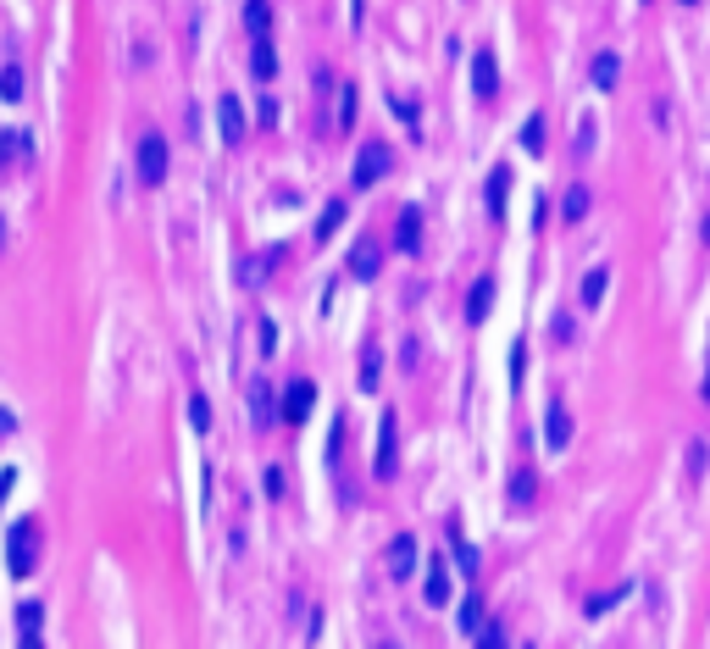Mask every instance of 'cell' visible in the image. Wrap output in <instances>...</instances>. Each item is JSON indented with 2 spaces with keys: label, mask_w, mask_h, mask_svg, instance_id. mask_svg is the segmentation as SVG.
Returning a JSON list of instances; mask_svg holds the SVG:
<instances>
[{
  "label": "cell",
  "mask_w": 710,
  "mask_h": 649,
  "mask_svg": "<svg viewBox=\"0 0 710 649\" xmlns=\"http://www.w3.org/2000/svg\"><path fill=\"white\" fill-rule=\"evenodd\" d=\"M12 433H17V416H12L6 405H0V439H12Z\"/></svg>",
  "instance_id": "cell-43"
},
{
  "label": "cell",
  "mask_w": 710,
  "mask_h": 649,
  "mask_svg": "<svg viewBox=\"0 0 710 649\" xmlns=\"http://www.w3.org/2000/svg\"><path fill=\"white\" fill-rule=\"evenodd\" d=\"M372 472H377V477H395V472H400V416H395V411H383V422H377Z\"/></svg>",
  "instance_id": "cell-2"
},
{
  "label": "cell",
  "mask_w": 710,
  "mask_h": 649,
  "mask_svg": "<svg viewBox=\"0 0 710 649\" xmlns=\"http://www.w3.org/2000/svg\"><path fill=\"white\" fill-rule=\"evenodd\" d=\"M383 173H389V145H361V150H355V167H350L355 189H372Z\"/></svg>",
  "instance_id": "cell-3"
},
{
  "label": "cell",
  "mask_w": 710,
  "mask_h": 649,
  "mask_svg": "<svg viewBox=\"0 0 710 649\" xmlns=\"http://www.w3.org/2000/svg\"><path fill=\"white\" fill-rule=\"evenodd\" d=\"M0 150H6V161H28L34 156V139L17 134V128H6V134H0Z\"/></svg>",
  "instance_id": "cell-26"
},
{
  "label": "cell",
  "mask_w": 710,
  "mask_h": 649,
  "mask_svg": "<svg viewBox=\"0 0 710 649\" xmlns=\"http://www.w3.org/2000/svg\"><path fill=\"white\" fill-rule=\"evenodd\" d=\"M589 211H594V189H589V183H572L566 200H561V217H566V222H583Z\"/></svg>",
  "instance_id": "cell-13"
},
{
  "label": "cell",
  "mask_w": 710,
  "mask_h": 649,
  "mask_svg": "<svg viewBox=\"0 0 710 649\" xmlns=\"http://www.w3.org/2000/svg\"><path fill=\"white\" fill-rule=\"evenodd\" d=\"M589 78H594V89H617V84H622V61L610 56V50H605V56H594Z\"/></svg>",
  "instance_id": "cell-20"
},
{
  "label": "cell",
  "mask_w": 710,
  "mask_h": 649,
  "mask_svg": "<svg viewBox=\"0 0 710 649\" xmlns=\"http://www.w3.org/2000/svg\"><path fill=\"white\" fill-rule=\"evenodd\" d=\"M250 422H255L262 433L278 422V416H272V388H267V378H250Z\"/></svg>",
  "instance_id": "cell-12"
},
{
  "label": "cell",
  "mask_w": 710,
  "mask_h": 649,
  "mask_svg": "<svg viewBox=\"0 0 710 649\" xmlns=\"http://www.w3.org/2000/svg\"><path fill=\"white\" fill-rule=\"evenodd\" d=\"M555 339H561V344H572V339H577V328H572V311H555Z\"/></svg>",
  "instance_id": "cell-37"
},
{
  "label": "cell",
  "mask_w": 710,
  "mask_h": 649,
  "mask_svg": "<svg viewBox=\"0 0 710 649\" xmlns=\"http://www.w3.org/2000/svg\"><path fill=\"white\" fill-rule=\"evenodd\" d=\"M395 117H400V122L411 128V134H416V106H405V101H395Z\"/></svg>",
  "instance_id": "cell-42"
},
{
  "label": "cell",
  "mask_w": 710,
  "mask_h": 649,
  "mask_svg": "<svg viewBox=\"0 0 710 649\" xmlns=\"http://www.w3.org/2000/svg\"><path fill=\"white\" fill-rule=\"evenodd\" d=\"M522 145H528V150H538V145H544V117H538V111H533V117H528V128H522Z\"/></svg>",
  "instance_id": "cell-35"
},
{
  "label": "cell",
  "mask_w": 710,
  "mask_h": 649,
  "mask_svg": "<svg viewBox=\"0 0 710 649\" xmlns=\"http://www.w3.org/2000/svg\"><path fill=\"white\" fill-rule=\"evenodd\" d=\"M267 267H272V255H244V262H239V283L255 289V283L267 278Z\"/></svg>",
  "instance_id": "cell-30"
},
{
  "label": "cell",
  "mask_w": 710,
  "mask_h": 649,
  "mask_svg": "<svg viewBox=\"0 0 710 649\" xmlns=\"http://www.w3.org/2000/svg\"><path fill=\"white\" fill-rule=\"evenodd\" d=\"M0 101H12V106L22 101V73L17 67H0Z\"/></svg>",
  "instance_id": "cell-31"
},
{
  "label": "cell",
  "mask_w": 710,
  "mask_h": 649,
  "mask_svg": "<svg viewBox=\"0 0 710 649\" xmlns=\"http://www.w3.org/2000/svg\"><path fill=\"white\" fill-rule=\"evenodd\" d=\"M705 395H710V383H705Z\"/></svg>",
  "instance_id": "cell-47"
},
{
  "label": "cell",
  "mask_w": 710,
  "mask_h": 649,
  "mask_svg": "<svg viewBox=\"0 0 710 649\" xmlns=\"http://www.w3.org/2000/svg\"><path fill=\"white\" fill-rule=\"evenodd\" d=\"M411 572H416V538H411V533H395V538H389V577L405 582Z\"/></svg>",
  "instance_id": "cell-10"
},
{
  "label": "cell",
  "mask_w": 710,
  "mask_h": 649,
  "mask_svg": "<svg viewBox=\"0 0 710 649\" xmlns=\"http://www.w3.org/2000/svg\"><path fill=\"white\" fill-rule=\"evenodd\" d=\"M472 94H477V101H494V94H500V61H494V50L472 56Z\"/></svg>",
  "instance_id": "cell-6"
},
{
  "label": "cell",
  "mask_w": 710,
  "mask_h": 649,
  "mask_svg": "<svg viewBox=\"0 0 710 649\" xmlns=\"http://www.w3.org/2000/svg\"><path fill=\"white\" fill-rule=\"evenodd\" d=\"M505 194H510V167L489 173V217H505Z\"/></svg>",
  "instance_id": "cell-22"
},
{
  "label": "cell",
  "mask_w": 710,
  "mask_h": 649,
  "mask_svg": "<svg viewBox=\"0 0 710 649\" xmlns=\"http://www.w3.org/2000/svg\"><path fill=\"white\" fill-rule=\"evenodd\" d=\"M617 600H627V589H610V594H594L589 605H583V616H605L610 605H617Z\"/></svg>",
  "instance_id": "cell-33"
},
{
  "label": "cell",
  "mask_w": 710,
  "mask_h": 649,
  "mask_svg": "<svg viewBox=\"0 0 710 649\" xmlns=\"http://www.w3.org/2000/svg\"><path fill=\"white\" fill-rule=\"evenodd\" d=\"M311 405H316V388L306 383V378H295L283 388V405H278V422H288V428H295V422H306L311 416Z\"/></svg>",
  "instance_id": "cell-5"
},
{
  "label": "cell",
  "mask_w": 710,
  "mask_h": 649,
  "mask_svg": "<svg viewBox=\"0 0 710 649\" xmlns=\"http://www.w3.org/2000/svg\"><path fill=\"white\" fill-rule=\"evenodd\" d=\"M355 117H361V94H355V84H344L339 89V134H350Z\"/></svg>",
  "instance_id": "cell-23"
},
{
  "label": "cell",
  "mask_w": 710,
  "mask_h": 649,
  "mask_svg": "<svg viewBox=\"0 0 710 649\" xmlns=\"http://www.w3.org/2000/svg\"><path fill=\"white\" fill-rule=\"evenodd\" d=\"M217 128H222V145H244V106H239V94H222V101H217Z\"/></svg>",
  "instance_id": "cell-7"
},
{
  "label": "cell",
  "mask_w": 710,
  "mask_h": 649,
  "mask_svg": "<svg viewBox=\"0 0 710 649\" xmlns=\"http://www.w3.org/2000/svg\"><path fill=\"white\" fill-rule=\"evenodd\" d=\"M189 428H195V433H211V400L200 395V388L189 395Z\"/></svg>",
  "instance_id": "cell-28"
},
{
  "label": "cell",
  "mask_w": 710,
  "mask_h": 649,
  "mask_svg": "<svg viewBox=\"0 0 710 649\" xmlns=\"http://www.w3.org/2000/svg\"><path fill=\"white\" fill-rule=\"evenodd\" d=\"M489 306H494V278H477L472 283V300H466V322H483V316H489Z\"/></svg>",
  "instance_id": "cell-21"
},
{
  "label": "cell",
  "mask_w": 710,
  "mask_h": 649,
  "mask_svg": "<svg viewBox=\"0 0 710 649\" xmlns=\"http://www.w3.org/2000/svg\"><path fill=\"white\" fill-rule=\"evenodd\" d=\"M705 239H710V217H705Z\"/></svg>",
  "instance_id": "cell-45"
},
{
  "label": "cell",
  "mask_w": 710,
  "mask_h": 649,
  "mask_svg": "<svg viewBox=\"0 0 710 649\" xmlns=\"http://www.w3.org/2000/svg\"><path fill=\"white\" fill-rule=\"evenodd\" d=\"M161 178H167V139H161V134H145L139 139V183H161Z\"/></svg>",
  "instance_id": "cell-4"
},
{
  "label": "cell",
  "mask_w": 710,
  "mask_h": 649,
  "mask_svg": "<svg viewBox=\"0 0 710 649\" xmlns=\"http://www.w3.org/2000/svg\"><path fill=\"white\" fill-rule=\"evenodd\" d=\"M377 378H383V355L367 344V350H361V378H355V383H361L367 395H372V388H377Z\"/></svg>",
  "instance_id": "cell-27"
},
{
  "label": "cell",
  "mask_w": 710,
  "mask_h": 649,
  "mask_svg": "<svg viewBox=\"0 0 710 649\" xmlns=\"http://www.w3.org/2000/svg\"><path fill=\"white\" fill-rule=\"evenodd\" d=\"M456 566H461L466 577L477 572V549H472V544H461V538H456Z\"/></svg>",
  "instance_id": "cell-36"
},
{
  "label": "cell",
  "mask_w": 710,
  "mask_h": 649,
  "mask_svg": "<svg viewBox=\"0 0 710 649\" xmlns=\"http://www.w3.org/2000/svg\"><path fill=\"white\" fill-rule=\"evenodd\" d=\"M12 489H17V467H0V505H6Z\"/></svg>",
  "instance_id": "cell-40"
},
{
  "label": "cell",
  "mask_w": 710,
  "mask_h": 649,
  "mask_svg": "<svg viewBox=\"0 0 710 649\" xmlns=\"http://www.w3.org/2000/svg\"><path fill=\"white\" fill-rule=\"evenodd\" d=\"M522 367H528V344L510 350V383H522Z\"/></svg>",
  "instance_id": "cell-38"
},
{
  "label": "cell",
  "mask_w": 710,
  "mask_h": 649,
  "mask_svg": "<svg viewBox=\"0 0 710 649\" xmlns=\"http://www.w3.org/2000/svg\"><path fill=\"white\" fill-rule=\"evenodd\" d=\"M683 6H694V0H683Z\"/></svg>",
  "instance_id": "cell-46"
},
{
  "label": "cell",
  "mask_w": 710,
  "mask_h": 649,
  "mask_svg": "<svg viewBox=\"0 0 710 649\" xmlns=\"http://www.w3.org/2000/svg\"><path fill=\"white\" fill-rule=\"evenodd\" d=\"M250 73L255 78H278V50H272V40H255V50H250Z\"/></svg>",
  "instance_id": "cell-18"
},
{
  "label": "cell",
  "mask_w": 710,
  "mask_h": 649,
  "mask_svg": "<svg viewBox=\"0 0 710 649\" xmlns=\"http://www.w3.org/2000/svg\"><path fill=\"white\" fill-rule=\"evenodd\" d=\"M34 566H40V522L22 516V522H12V533H6V572L28 577Z\"/></svg>",
  "instance_id": "cell-1"
},
{
  "label": "cell",
  "mask_w": 710,
  "mask_h": 649,
  "mask_svg": "<svg viewBox=\"0 0 710 649\" xmlns=\"http://www.w3.org/2000/svg\"><path fill=\"white\" fill-rule=\"evenodd\" d=\"M383 272V250H377V239H361L350 250V278H361V283H372Z\"/></svg>",
  "instance_id": "cell-9"
},
{
  "label": "cell",
  "mask_w": 710,
  "mask_h": 649,
  "mask_svg": "<svg viewBox=\"0 0 710 649\" xmlns=\"http://www.w3.org/2000/svg\"><path fill=\"white\" fill-rule=\"evenodd\" d=\"M255 344H262V355H278V322L272 316L255 322Z\"/></svg>",
  "instance_id": "cell-32"
},
{
  "label": "cell",
  "mask_w": 710,
  "mask_h": 649,
  "mask_svg": "<svg viewBox=\"0 0 710 649\" xmlns=\"http://www.w3.org/2000/svg\"><path fill=\"white\" fill-rule=\"evenodd\" d=\"M267 494L283 500V467H267Z\"/></svg>",
  "instance_id": "cell-41"
},
{
  "label": "cell",
  "mask_w": 710,
  "mask_h": 649,
  "mask_svg": "<svg viewBox=\"0 0 710 649\" xmlns=\"http://www.w3.org/2000/svg\"><path fill=\"white\" fill-rule=\"evenodd\" d=\"M40 622H45V605L40 600L17 605V633H22V644H40Z\"/></svg>",
  "instance_id": "cell-17"
},
{
  "label": "cell",
  "mask_w": 710,
  "mask_h": 649,
  "mask_svg": "<svg viewBox=\"0 0 710 649\" xmlns=\"http://www.w3.org/2000/svg\"><path fill=\"white\" fill-rule=\"evenodd\" d=\"M594 139H599V122L583 117V122H577V139H572V156H577V161H589V156H594Z\"/></svg>",
  "instance_id": "cell-25"
},
{
  "label": "cell",
  "mask_w": 710,
  "mask_h": 649,
  "mask_svg": "<svg viewBox=\"0 0 710 649\" xmlns=\"http://www.w3.org/2000/svg\"><path fill=\"white\" fill-rule=\"evenodd\" d=\"M544 444H550L555 456L572 444V416H566V405H550V411H544Z\"/></svg>",
  "instance_id": "cell-11"
},
{
  "label": "cell",
  "mask_w": 710,
  "mask_h": 649,
  "mask_svg": "<svg viewBox=\"0 0 710 649\" xmlns=\"http://www.w3.org/2000/svg\"><path fill=\"white\" fill-rule=\"evenodd\" d=\"M344 217H350V206H344V200H333L328 211L316 217V239H333V228H344Z\"/></svg>",
  "instance_id": "cell-29"
},
{
  "label": "cell",
  "mask_w": 710,
  "mask_h": 649,
  "mask_svg": "<svg viewBox=\"0 0 710 649\" xmlns=\"http://www.w3.org/2000/svg\"><path fill=\"white\" fill-rule=\"evenodd\" d=\"M244 28H250V40H272V6L267 0H244Z\"/></svg>",
  "instance_id": "cell-14"
},
{
  "label": "cell",
  "mask_w": 710,
  "mask_h": 649,
  "mask_svg": "<svg viewBox=\"0 0 710 649\" xmlns=\"http://www.w3.org/2000/svg\"><path fill=\"white\" fill-rule=\"evenodd\" d=\"M483 622H489V616H483V600H477V594H466V600H461V610H456L461 638H477V633H483Z\"/></svg>",
  "instance_id": "cell-15"
},
{
  "label": "cell",
  "mask_w": 710,
  "mask_h": 649,
  "mask_svg": "<svg viewBox=\"0 0 710 649\" xmlns=\"http://www.w3.org/2000/svg\"><path fill=\"white\" fill-rule=\"evenodd\" d=\"M505 638H510V633H505V622H483V633H477V644H483V649H500Z\"/></svg>",
  "instance_id": "cell-34"
},
{
  "label": "cell",
  "mask_w": 710,
  "mask_h": 649,
  "mask_svg": "<svg viewBox=\"0 0 710 649\" xmlns=\"http://www.w3.org/2000/svg\"><path fill=\"white\" fill-rule=\"evenodd\" d=\"M6 239H12V228H6V217H0V250H6Z\"/></svg>",
  "instance_id": "cell-44"
},
{
  "label": "cell",
  "mask_w": 710,
  "mask_h": 649,
  "mask_svg": "<svg viewBox=\"0 0 710 649\" xmlns=\"http://www.w3.org/2000/svg\"><path fill=\"white\" fill-rule=\"evenodd\" d=\"M422 605H449V572L439 556H428V600Z\"/></svg>",
  "instance_id": "cell-16"
},
{
  "label": "cell",
  "mask_w": 710,
  "mask_h": 649,
  "mask_svg": "<svg viewBox=\"0 0 710 649\" xmlns=\"http://www.w3.org/2000/svg\"><path fill=\"white\" fill-rule=\"evenodd\" d=\"M688 472H694V477L705 472V439H694V444H688Z\"/></svg>",
  "instance_id": "cell-39"
},
{
  "label": "cell",
  "mask_w": 710,
  "mask_h": 649,
  "mask_svg": "<svg viewBox=\"0 0 710 649\" xmlns=\"http://www.w3.org/2000/svg\"><path fill=\"white\" fill-rule=\"evenodd\" d=\"M605 289H610V267H589L583 272V306H599Z\"/></svg>",
  "instance_id": "cell-24"
},
{
  "label": "cell",
  "mask_w": 710,
  "mask_h": 649,
  "mask_svg": "<svg viewBox=\"0 0 710 649\" xmlns=\"http://www.w3.org/2000/svg\"><path fill=\"white\" fill-rule=\"evenodd\" d=\"M533 494H538V483H533V472L522 467V472H516V477H510V489H505V500H510V511H528V505H533Z\"/></svg>",
  "instance_id": "cell-19"
},
{
  "label": "cell",
  "mask_w": 710,
  "mask_h": 649,
  "mask_svg": "<svg viewBox=\"0 0 710 649\" xmlns=\"http://www.w3.org/2000/svg\"><path fill=\"white\" fill-rule=\"evenodd\" d=\"M395 250H405V255L422 250V206H405L400 211V222H395Z\"/></svg>",
  "instance_id": "cell-8"
}]
</instances>
